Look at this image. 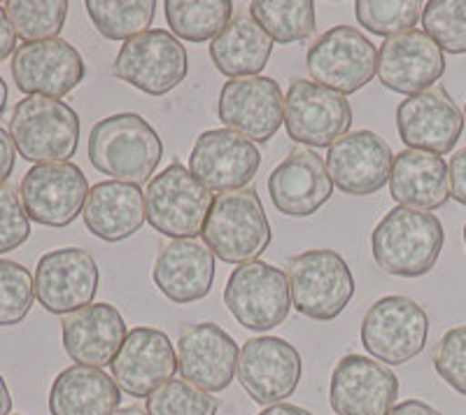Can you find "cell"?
I'll list each match as a JSON object with an SVG mask.
<instances>
[{"label": "cell", "mask_w": 466, "mask_h": 415, "mask_svg": "<svg viewBox=\"0 0 466 415\" xmlns=\"http://www.w3.org/2000/svg\"><path fill=\"white\" fill-rule=\"evenodd\" d=\"M422 3L418 0H397V3H382V0H357L355 16L360 26L373 35L387 37L399 33L413 31L415 24L422 16Z\"/></svg>", "instance_id": "e575fe53"}, {"label": "cell", "mask_w": 466, "mask_h": 415, "mask_svg": "<svg viewBox=\"0 0 466 415\" xmlns=\"http://www.w3.org/2000/svg\"><path fill=\"white\" fill-rule=\"evenodd\" d=\"M112 415H149V413L145 409H140V406L133 404V406H124V409H116Z\"/></svg>", "instance_id": "7dc6e473"}, {"label": "cell", "mask_w": 466, "mask_h": 415, "mask_svg": "<svg viewBox=\"0 0 466 415\" xmlns=\"http://www.w3.org/2000/svg\"><path fill=\"white\" fill-rule=\"evenodd\" d=\"M82 54L64 37L24 43L12 54V77L26 96L61 98L85 82Z\"/></svg>", "instance_id": "9a60e30c"}, {"label": "cell", "mask_w": 466, "mask_h": 415, "mask_svg": "<svg viewBox=\"0 0 466 415\" xmlns=\"http://www.w3.org/2000/svg\"><path fill=\"white\" fill-rule=\"evenodd\" d=\"M152 280L173 304L201 301L215 282V255L198 240H168L154 259Z\"/></svg>", "instance_id": "d4e9b609"}, {"label": "cell", "mask_w": 466, "mask_h": 415, "mask_svg": "<svg viewBox=\"0 0 466 415\" xmlns=\"http://www.w3.org/2000/svg\"><path fill=\"white\" fill-rule=\"evenodd\" d=\"M236 376L257 404H282L301 383V352L278 336H255L240 348Z\"/></svg>", "instance_id": "4fadbf2b"}, {"label": "cell", "mask_w": 466, "mask_h": 415, "mask_svg": "<svg viewBox=\"0 0 466 415\" xmlns=\"http://www.w3.org/2000/svg\"><path fill=\"white\" fill-rule=\"evenodd\" d=\"M224 304L245 329H276L291 310L287 273L259 259L240 264L228 276L227 288H224Z\"/></svg>", "instance_id": "30bf717a"}, {"label": "cell", "mask_w": 466, "mask_h": 415, "mask_svg": "<svg viewBox=\"0 0 466 415\" xmlns=\"http://www.w3.org/2000/svg\"><path fill=\"white\" fill-rule=\"evenodd\" d=\"M116 80L136 86L149 96H166L185 82L189 54L166 28H149L122 45L112 68Z\"/></svg>", "instance_id": "ba28073f"}, {"label": "cell", "mask_w": 466, "mask_h": 415, "mask_svg": "<svg viewBox=\"0 0 466 415\" xmlns=\"http://www.w3.org/2000/svg\"><path fill=\"white\" fill-rule=\"evenodd\" d=\"M218 400L187 380H168L147 397L149 415H218Z\"/></svg>", "instance_id": "8d00e7d4"}, {"label": "cell", "mask_w": 466, "mask_h": 415, "mask_svg": "<svg viewBox=\"0 0 466 415\" xmlns=\"http://www.w3.org/2000/svg\"><path fill=\"white\" fill-rule=\"evenodd\" d=\"M219 122L255 143H268L285 122V96L270 77H238L219 91Z\"/></svg>", "instance_id": "e0dca14e"}, {"label": "cell", "mask_w": 466, "mask_h": 415, "mask_svg": "<svg viewBox=\"0 0 466 415\" xmlns=\"http://www.w3.org/2000/svg\"><path fill=\"white\" fill-rule=\"evenodd\" d=\"M31 236V219L12 185H0V255L16 250Z\"/></svg>", "instance_id": "f35d334b"}, {"label": "cell", "mask_w": 466, "mask_h": 415, "mask_svg": "<svg viewBox=\"0 0 466 415\" xmlns=\"http://www.w3.org/2000/svg\"><path fill=\"white\" fill-rule=\"evenodd\" d=\"M464 122H466V106H464Z\"/></svg>", "instance_id": "f907efd6"}, {"label": "cell", "mask_w": 466, "mask_h": 415, "mask_svg": "<svg viewBox=\"0 0 466 415\" xmlns=\"http://www.w3.org/2000/svg\"><path fill=\"white\" fill-rule=\"evenodd\" d=\"M387 415H443V413H439L434 406L424 404V401L420 400H406L401 401V404L394 406Z\"/></svg>", "instance_id": "ee69618b"}, {"label": "cell", "mask_w": 466, "mask_h": 415, "mask_svg": "<svg viewBox=\"0 0 466 415\" xmlns=\"http://www.w3.org/2000/svg\"><path fill=\"white\" fill-rule=\"evenodd\" d=\"M397 400V373L378 359L345 355L331 371L329 401L336 415H387Z\"/></svg>", "instance_id": "ac0fdd59"}, {"label": "cell", "mask_w": 466, "mask_h": 415, "mask_svg": "<svg viewBox=\"0 0 466 415\" xmlns=\"http://www.w3.org/2000/svg\"><path fill=\"white\" fill-rule=\"evenodd\" d=\"M10 410H12L10 388H7L5 379L0 376V415H10Z\"/></svg>", "instance_id": "bcb514c9"}, {"label": "cell", "mask_w": 466, "mask_h": 415, "mask_svg": "<svg viewBox=\"0 0 466 415\" xmlns=\"http://www.w3.org/2000/svg\"><path fill=\"white\" fill-rule=\"evenodd\" d=\"M270 52L273 40L249 16V12L233 16L228 26L210 43L212 64L231 80L257 77L268 64Z\"/></svg>", "instance_id": "f546056e"}, {"label": "cell", "mask_w": 466, "mask_h": 415, "mask_svg": "<svg viewBox=\"0 0 466 415\" xmlns=\"http://www.w3.org/2000/svg\"><path fill=\"white\" fill-rule=\"evenodd\" d=\"M86 229L106 243H119L131 238L143 229L145 192L138 185L106 180L89 189L85 210H82Z\"/></svg>", "instance_id": "4316f807"}, {"label": "cell", "mask_w": 466, "mask_h": 415, "mask_svg": "<svg viewBox=\"0 0 466 415\" xmlns=\"http://www.w3.org/2000/svg\"><path fill=\"white\" fill-rule=\"evenodd\" d=\"M127 334V322L112 304H91L61 322L66 355L85 367L103 369L112 364Z\"/></svg>", "instance_id": "484cf974"}, {"label": "cell", "mask_w": 466, "mask_h": 415, "mask_svg": "<svg viewBox=\"0 0 466 415\" xmlns=\"http://www.w3.org/2000/svg\"><path fill=\"white\" fill-rule=\"evenodd\" d=\"M166 22L187 43L215 40L233 19L231 0H166Z\"/></svg>", "instance_id": "4dcf8cb0"}, {"label": "cell", "mask_w": 466, "mask_h": 415, "mask_svg": "<svg viewBox=\"0 0 466 415\" xmlns=\"http://www.w3.org/2000/svg\"><path fill=\"white\" fill-rule=\"evenodd\" d=\"M424 33L448 54H466V0H430L422 7Z\"/></svg>", "instance_id": "d590c367"}, {"label": "cell", "mask_w": 466, "mask_h": 415, "mask_svg": "<svg viewBox=\"0 0 466 415\" xmlns=\"http://www.w3.org/2000/svg\"><path fill=\"white\" fill-rule=\"evenodd\" d=\"M261 166L257 145L228 128H210L191 147L189 171L210 192H238L252 182Z\"/></svg>", "instance_id": "2e32d148"}, {"label": "cell", "mask_w": 466, "mask_h": 415, "mask_svg": "<svg viewBox=\"0 0 466 415\" xmlns=\"http://www.w3.org/2000/svg\"><path fill=\"white\" fill-rule=\"evenodd\" d=\"M86 12L96 31L107 40H131L140 33L149 31L154 15H157V3L154 0H86Z\"/></svg>", "instance_id": "d6a6232c"}, {"label": "cell", "mask_w": 466, "mask_h": 415, "mask_svg": "<svg viewBox=\"0 0 466 415\" xmlns=\"http://www.w3.org/2000/svg\"><path fill=\"white\" fill-rule=\"evenodd\" d=\"M445 73V56L424 31H406L387 37L378 49V80L403 96L430 91Z\"/></svg>", "instance_id": "d6986e66"}, {"label": "cell", "mask_w": 466, "mask_h": 415, "mask_svg": "<svg viewBox=\"0 0 466 415\" xmlns=\"http://www.w3.org/2000/svg\"><path fill=\"white\" fill-rule=\"evenodd\" d=\"M19 197L28 219L64 229L80 218L89 197V182L80 166L70 161L37 164L28 168L19 185Z\"/></svg>", "instance_id": "7c38bea8"}, {"label": "cell", "mask_w": 466, "mask_h": 415, "mask_svg": "<svg viewBox=\"0 0 466 415\" xmlns=\"http://www.w3.org/2000/svg\"><path fill=\"white\" fill-rule=\"evenodd\" d=\"M306 66L313 82L348 96L376 77L378 49L360 28L340 24L310 45Z\"/></svg>", "instance_id": "9c48e42d"}, {"label": "cell", "mask_w": 466, "mask_h": 415, "mask_svg": "<svg viewBox=\"0 0 466 415\" xmlns=\"http://www.w3.org/2000/svg\"><path fill=\"white\" fill-rule=\"evenodd\" d=\"M270 201L287 218H310L331 198L334 182L313 149H291L268 177Z\"/></svg>", "instance_id": "cb8c5ba5"}, {"label": "cell", "mask_w": 466, "mask_h": 415, "mask_svg": "<svg viewBox=\"0 0 466 415\" xmlns=\"http://www.w3.org/2000/svg\"><path fill=\"white\" fill-rule=\"evenodd\" d=\"M430 336V318L418 301L408 297H382L361 319L360 339L378 362L401 367L420 355Z\"/></svg>", "instance_id": "52a82bcc"}, {"label": "cell", "mask_w": 466, "mask_h": 415, "mask_svg": "<svg viewBox=\"0 0 466 415\" xmlns=\"http://www.w3.org/2000/svg\"><path fill=\"white\" fill-rule=\"evenodd\" d=\"M434 369L452 390L466 394V325L455 327L441 339L434 352Z\"/></svg>", "instance_id": "ab89813d"}, {"label": "cell", "mask_w": 466, "mask_h": 415, "mask_svg": "<svg viewBox=\"0 0 466 415\" xmlns=\"http://www.w3.org/2000/svg\"><path fill=\"white\" fill-rule=\"evenodd\" d=\"M352 107L343 94L310 80L289 82L285 96V128L294 143L310 147H331L348 136Z\"/></svg>", "instance_id": "8fae6325"}, {"label": "cell", "mask_w": 466, "mask_h": 415, "mask_svg": "<svg viewBox=\"0 0 466 415\" xmlns=\"http://www.w3.org/2000/svg\"><path fill=\"white\" fill-rule=\"evenodd\" d=\"M445 231L434 213L413 208H392L371 234V250L378 267L390 276H427L439 261Z\"/></svg>", "instance_id": "7a4b0ae2"}, {"label": "cell", "mask_w": 466, "mask_h": 415, "mask_svg": "<svg viewBox=\"0 0 466 415\" xmlns=\"http://www.w3.org/2000/svg\"><path fill=\"white\" fill-rule=\"evenodd\" d=\"M464 245H466V224H464Z\"/></svg>", "instance_id": "681fc988"}, {"label": "cell", "mask_w": 466, "mask_h": 415, "mask_svg": "<svg viewBox=\"0 0 466 415\" xmlns=\"http://www.w3.org/2000/svg\"><path fill=\"white\" fill-rule=\"evenodd\" d=\"M122 404V388L103 369L73 364L49 390L52 415H112Z\"/></svg>", "instance_id": "f1b7e54d"}, {"label": "cell", "mask_w": 466, "mask_h": 415, "mask_svg": "<svg viewBox=\"0 0 466 415\" xmlns=\"http://www.w3.org/2000/svg\"><path fill=\"white\" fill-rule=\"evenodd\" d=\"M212 201L210 189L180 161H173L147 182L145 213L152 229L170 240H197L203 234Z\"/></svg>", "instance_id": "5b68a950"}, {"label": "cell", "mask_w": 466, "mask_h": 415, "mask_svg": "<svg viewBox=\"0 0 466 415\" xmlns=\"http://www.w3.org/2000/svg\"><path fill=\"white\" fill-rule=\"evenodd\" d=\"M399 138L408 149H422L434 155H448L460 143L464 131V115L445 89H434L408 96L397 107Z\"/></svg>", "instance_id": "603a6c76"}, {"label": "cell", "mask_w": 466, "mask_h": 415, "mask_svg": "<svg viewBox=\"0 0 466 415\" xmlns=\"http://www.w3.org/2000/svg\"><path fill=\"white\" fill-rule=\"evenodd\" d=\"M16 52V33L7 16L5 5H0V61H5L10 54Z\"/></svg>", "instance_id": "7bdbcfd3"}, {"label": "cell", "mask_w": 466, "mask_h": 415, "mask_svg": "<svg viewBox=\"0 0 466 415\" xmlns=\"http://www.w3.org/2000/svg\"><path fill=\"white\" fill-rule=\"evenodd\" d=\"M33 276L19 261L0 259V327H15L33 309Z\"/></svg>", "instance_id": "74e56055"}, {"label": "cell", "mask_w": 466, "mask_h": 415, "mask_svg": "<svg viewBox=\"0 0 466 415\" xmlns=\"http://www.w3.org/2000/svg\"><path fill=\"white\" fill-rule=\"evenodd\" d=\"M68 7L66 0H10L5 3V12L15 26V33L24 43L58 37L68 16Z\"/></svg>", "instance_id": "836d02e7"}, {"label": "cell", "mask_w": 466, "mask_h": 415, "mask_svg": "<svg viewBox=\"0 0 466 415\" xmlns=\"http://www.w3.org/2000/svg\"><path fill=\"white\" fill-rule=\"evenodd\" d=\"M291 306L318 322H331L355 297V276L336 250H303L287 264Z\"/></svg>", "instance_id": "8992f818"}, {"label": "cell", "mask_w": 466, "mask_h": 415, "mask_svg": "<svg viewBox=\"0 0 466 415\" xmlns=\"http://www.w3.org/2000/svg\"><path fill=\"white\" fill-rule=\"evenodd\" d=\"M201 236L208 250L227 264L257 261L270 245V222L255 187L219 194Z\"/></svg>", "instance_id": "3957f363"}, {"label": "cell", "mask_w": 466, "mask_h": 415, "mask_svg": "<svg viewBox=\"0 0 466 415\" xmlns=\"http://www.w3.org/2000/svg\"><path fill=\"white\" fill-rule=\"evenodd\" d=\"M112 379L131 397H149L154 390L173 380L177 352L168 334L154 327H136L127 334L110 364Z\"/></svg>", "instance_id": "7402d4cb"}, {"label": "cell", "mask_w": 466, "mask_h": 415, "mask_svg": "<svg viewBox=\"0 0 466 415\" xmlns=\"http://www.w3.org/2000/svg\"><path fill=\"white\" fill-rule=\"evenodd\" d=\"M80 117L68 103L47 96H26L10 117V138L19 157L31 164L68 161L80 143Z\"/></svg>", "instance_id": "277c9868"}, {"label": "cell", "mask_w": 466, "mask_h": 415, "mask_svg": "<svg viewBox=\"0 0 466 415\" xmlns=\"http://www.w3.org/2000/svg\"><path fill=\"white\" fill-rule=\"evenodd\" d=\"M238 343L215 322L187 327L177 339V371L182 380L206 390L224 392L238 371Z\"/></svg>", "instance_id": "44dd1931"}, {"label": "cell", "mask_w": 466, "mask_h": 415, "mask_svg": "<svg viewBox=\"0 0 466 415\" xmlns=\"http://www.w3.org/2000/svg\"><path fill=\"white\" fill-rule=\"evenodd\" d=\"M448 176H451V197L466 206V147L452 155L448 164Z\"/></svg>", "instance_id": "60d3db41"}, {"label": "cell", "mask_w": 466, "mask_h": 415, "mask_svg": "<svg viewBox=\"0 0 466 415\" xmlns=\"http://www.w3.org/2000/svg\"><path fill=\"white\" fill-rule=\"evenodd\" d=\"M5 107H7V85L5 80L0 77V115L5 112Z\"/></svg>", "instance_id": "c3c4849f"}, {"label": "cell", "mask_w": 466, "mask_h": 415, "mask_svg": "<svg viewBox=\"0 0 466 415\" xmlns=\"http://www.w3.org/2000/svg\"><path fill=\"white\" fill-rule=\"evenodd\" d=\"M392 147L373 131H352L327 152V171L334 187L350 197H371L390 182Z\"/></svg>", "instance_id": "ffe728a7"}, {"label": "cell", "mask_w": 466, "mask_h": 415, "mask_svg": "<svg viewBox=\"0 0 466 415\" xmlns=\"http://www.w3.org/2000/svg\"><path fill=\"white\" fill-rule=\"evenodd\" d=\"M259 415H313V413L294 404H273V406H266Z\"/></svg>", "instance_id": "f6af8a7d"}, {"label": "cell", "mask_w": 466, "mask_h": 415, "mask_svg": "<svg viewBox=\"0 0 466 415\" xmlns=\"http://www.w3.org/2000/svg\"><path fill=\"white\" fill-rule=\"evenodd\" d=\"M15 161H16L15 143H12L10 134H7L5 128L0 127V185H7L12 171H15Z\"/></svg>", "instance_id": "b9f144b4"}, {"label": "cell", "mask_w": 466, "mask_h": 415, "mask_svg": "<svg viewBox=\"0 0 466 415\" xmlns=\"http://www.w3.org/2000/svg\"><path fill=\"white\" fill-rule=\"evenodd\" d=\"M248 12L273 43H303L315 33V3L310 0H297V3L255 0L249 3Z\"/></svg>", "instance_id": "1f68e13d"}, {"label": "cell", "mask_w": 466, "mask_h": 415, "mask_svg": "<svg viewBox=\"0 0 466 415\" xmlns=\"http://www.w3.org/2000/svg\"><path fill=\"white\" fill-rule=\"evenodd\" d=\"M390 192L401 208L436 210L451 198V176L443 157L422 149H403L394 157Z\"/></svg>", "instance_id": "83f0119b"}, {"label": "cell", "mask_w": 466, "mask_h": 415, "mask_svg": "<svg viewBox=\"0 0 466 415\" xmlns=\"http://www.w3.org/2000/svg\"><path fill=\"white\" fill-rule=\"evenodd\" d=\"M164 157L157 128L136 112H119L94 124L89 134V161L96 171L116 182H149Z\"/></svg>", "instance_id": "6da1fadb"}, {"label": "cell", "mask_w": 466, "mask_h": 415, "mask_svg": "<svg viewBox=\"0 0 466 415\" xmlns=\"http://www.w3.org/2000/svg\"><path fill=\"white\" fill-rule=\"evenodd\" d=\"M101 282L94 257L80 248H61L37 259L33 288L47 313L73 315L91 306Z\"/></svg>", "instance_id": "5bb4252c"}]
</instances>
